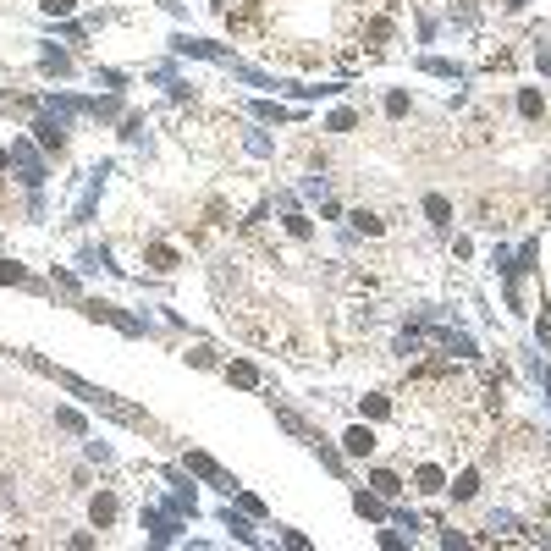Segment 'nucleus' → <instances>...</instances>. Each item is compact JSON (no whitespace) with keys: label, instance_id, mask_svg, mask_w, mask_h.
Wrapping results in <instances>:
<instances>
[{"label":"nucleus","instance_id":"1","mask_svg":"<svg viewBox=\"0 0 551 551\" xmlns=\"http://www.w3.org/2000/svg\"><path fill=\"white\" fill-rule=\"evenodd\" d=\"M369 447H375V436H369V430H348V452H353V457H364Z\"/></svg>","mask_w":551,"mask_h":551},{"label":"nucleus","instance_id":"2","mask_svg":"<svg viewBox=\"0 0 551 551\" xmlns=\"http://www.w3.org/2000/svg\"><path fill=\"white\" fill-rule=\"evenodd\" d=\"M44 11H72V0H44Z\"/></svg>","mask_w":551,"mask_h":551}]
</instances>
